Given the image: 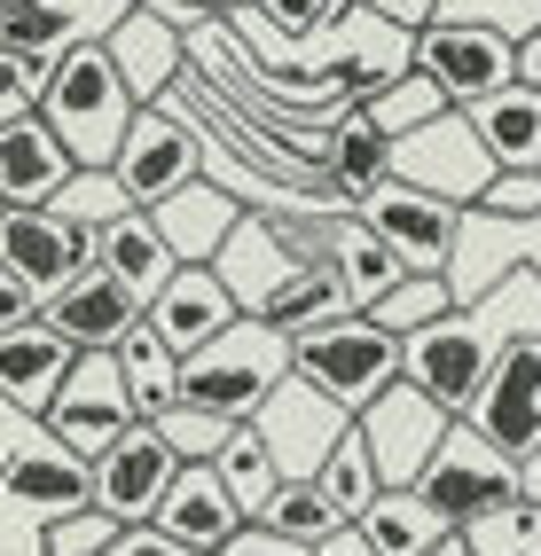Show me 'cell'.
Returning <instances> with one entry per match:
<instances>
[{
	"mask_svg": "<svg viewBox=\"0 0 541 556\" xmlns=\"http://www.w3.org/2000/svg\"><path fill=\"white\" fill-rule=\"evenodd\" d=\"M32 110H40L48 134H55L87 173H111L141 102H134V87H126V71L111 63V48H102V40H79V48H63V55L40 71V102H32Z\"/></svg>",
	"mask_w": 541,
	"mask_h": 556,
	"instance_id": "6da1fadb",
	"label": "cell"
},
{
	"mask_svg": "<svg viewBox=\"0 0 541 556\" xmlns=\"http://www.w3.org/2000/svg\"><path fill=\"white\" fill-rule=\"evenodd\" d=\"M282 377H291V338L267 329L260 314H236L212 345H197L180 361V400L204 407V416H221V424H251L260 400Z\"/></svg>",
	"mask_w": 541,
	"mask_h": 556,
	"instance_id": "7a4b0ae2",
	"label": "cell"
},
{
	"mask_svg": "<svg viewBox=\"0 0 541 556\" xmlns=\"http://www.w3.org/2000/svg\"><path fill=\"white\" fill-rule=\"evenodd\" d=\"M502 345L511 338L494 329L487 306H448L440 321H424V329L401 338V384H416L424 400H440L448 416H463V407L479 400V384H487V368H494Z\"/></svg>",
	"mask_w": 541,
	"mask_h": 556,
	"instance_id": "3957f363",
	"label": "cell"
},
{
	"mask_svg": "<svg viewBox=\"0 0 541 556\" xmlns=\"http://www.w3.org/2000/svg\"><path fill=\"white\" fill-rule=\"evenodd\" d=\"M291 368L306 384H322L345 416H361L385 384H401V338L377 329L369 314H330L291 338Z\"/></svg>",
	"mask_w": 541,
	"mask_h": 556,
	"instance_id": "277c9868",
	"label": "cell"
},
{
	"mask_svg": "<svg viewBox=\"0 0 541 556\" xmlns=\"http://www.w3.org/2000/svg\"><path fill=\"white\" fill-rule=\"evenodd\" d=\"M408 494L440 517L448 533H471L479 517H494V509L518 502V463H502L471 424H448V439L431 447V463L416 470Z\"/></svg>",
	"mask_w": 541,
	"mask_h": 556,
	"instance_id": "5b68a950",
	"label": "cell"
},
{
	"mask_svg": "<svg viewBox=\"0 0 541 556\" xmlns=\"http://www.w3.org/2000/svg\"><path fill=\"white\" fill-rule=\"evenodd\" d=\"M408 63L463 110V102H479V94L518 79V40H511V31H494V24H471V16H431L416 31Z\"/></svg>",
	"mask_w": 541,
	"mask_h": 556,
	"instance_id": "8992f818",
	"label": "cell"
},
{
	"mask_svg": "<svg viewBox=\"0 0 541 556\" xmlns=\"http://www.w3.org/2000/svg\"><path fill=\"white\" fill-rule=\"evenodd\" d=\"M111 180H118V197H126L134 212L165 204L173 189L204 180V134H197L189 118H180V110L141 102V110H134V126H126V150H118Z\"/></svg>",
	"mask_w": 541,
	"mask_h": 556,
	"instance_id": "52a82bcc",
	"label": "cell"
},
{
	"mask_svg": "<svg viewBox=\"0 0 541 556\" xmlns=\"http://www.w3.org/2000/svg\"><path fill=\"white\" fill-rule=\"evenodd\" d=\"M494 173L502 165L487 157V141L471 134L463 110H448V118H431V126L392 141V180H408V189H424V197H448L455 212H471Z\"/></svg>",
	"mask_w": 541,
	"mask_h": 556,
	"instance_id": "ba28073f",
	"label": "cell"
},
{
	"mask_svg": "<svg viewBox=\"0 0 541 556\" xmlns=\"http://www.w3.org/2000/svg\"><path fill=\"white\" fill-rule=\"evenodd\" d=\"M455 424H471L502 463H526L541 447V338H511L494 353L479 400L463 407Z\"/></svg>",
	"mask_w": 541,
	"mask_h": 556,
	"instance_id": "9c48e42d",
	"label": "cell"
},
{
	"mask_svg": "<svg viewBox=\"0 0 541 556\" xmlns=\"http://www.w3.org/2000/svg\"><path fill=\"white\" fill-rule=\"evenodd\" d=\"M345 424H353V416H345V407L322 392V384H306L299 368L260 400V416H251V431H260V447L275 455L282 478H314L322 455H330L338 439H345Z\"/></svg>",
	"mask_w": 541,
	"mask_h": 556,
	"instance_id": "30bf717a",
	"label": "cell"
},
{
	"mask_svg": "<svg viewBox=\"0 0 541 556\" xmlns=\"http://www.w3.org/2000/svg\"><path fill=\"white\" fill-rule=\"evenodd\" d=\"M0 267H9L32 299L63 290L71 275L95 267V228L71 219L55 204H24V212H0Z\"/></svg>",
	"mask_w": 541,
	"mask_h": 556,
	"instance_id": "8fae6325",
	"label": "cell"
},
{
	"mask_svg": "<svg viewBox=\"0 0 541 556\" xmlns=\"http://www.w3.org/2000/svg\"><path fill=\"white\" fill-rule=\"evenodd\" d=\"M353 219L401 251L408 275H448V251H455V228H463V212L448 197H424L408 180H377V189L353 204Z\"/></svg>",
	"mask_w": 541,
	"mask_h": 556,
	"instance_id": "7c38bea8",
	"label": "cell"
},
{
	"mask_svg": "<svg viewBox=\"0 0 541 556\" xmlns=\"http://www.w3.org/2000/svg\"><path fill=\"white\" fill-rule=\"evenodd\" d=\"M173 470H180L173 439H165L158 424H126L111 447L87 463V478H95V509H111L118 526H150V509L165 502Z\"/></svg>",
	"mask_w": 541,
	"mask_h": 556,
	"instance_id": "4fadbf2b",
	"label": "cell"
},
{
	"mask_svg": "<svg viewBox=\"0 0 541 556\" xmlns=\"http://www.w3.org/2000/svg\"><path fill=\"white\" fill-rule=\"evenodd\" d=\"M48 424H55L63 447H71V455H87V463L111 447L126 424H134L111 345H87L79 361H71V377H63V384H55V400H48Z\"/></svg>",
	"mask_w": 541,
	"mask_h": 556,
	"instance_id": "5bb4252c",
	"label": "cell"
},
{
	"mask_svg": "<svg viewBox=\"0 0 541 556\" xmlns=\"http://www.w3.org/2000/svg\"><path fill=\"white\" fill-rule=\"evenodd\" d=\"M361 439H369V455H377V478L385 486H416V470L431 463V447L448 439V407L440 400H424L416 384H385L369 407H361Z\"/></svg>",
	"mask_w": 541,
	"mask_h": 556,
	"instance_id": "9a60e30c",
	"label": "cell"
},
{
	"mask_svg": "<svg viewBox=\"0 0 541 556\" xmlns=\"http://www.w3.org/2000/svg\"><path fill=\"white\" fill-rule=\"evenodd\" d=\"M502 275H541V212H533V219L463 212L455 251H448V290H455V306L487 299Z\"/></svg>",
	"mask_w": 541,
	"mask_h": 556,
	"instance_id": "2e32d148",
	"label": "cell"
},
{
	"mask_svg": "<svg viewBox=\"0 0 541 556\" xmlns=\"http://www.w3.org/2000/svg\"><path fill=\"white\" fill-rule=\"evenodd\" d=\"M236 314H243V306H236V290L212 275V267H173V275L150 290V306H141V321H150L158 338L173 345V361H189L197 345H212Z\"/></svg>",
	"mask_w": 541,
	"mask_h": 556,
	"instance_id": "e0dca14e",
	"label": "cell"
},
{
	"mask_svg": "<svg viewBox=\"0 0 541 556\" xmlns=\"http://www.w3.org/2000/svg\"><path fill=\"white\" fill-rule=\"evenodd\" d=\"M71 173H79V157H71L63 141L48 134L40 110H24V118L0 126V212L55 204V197L71 189Z\"/></svg>",
	"mask_w": 541,
	"mask_h": 556,
	"instance_id": "ac0fdd59",
	"label": "cell"
},
{
	"mask_svg": "<svg viewBox=\"0 0 541 556\" xmlns=\"http://www.w3.org/2000/svg\"><path fill=\"white\" fill-rule=\"evenodd\" d=\"M71 361H79V345H71L63 329H48V314L0 329V400L24 407V416H48V400L71 377Z\"/></svg>",
	"mask_w": 541,
	"mask_h": 556,
	"instance_id": "d6986e66",
	"label": "cell"
},
{
	"mask_svg": "<svg viewBox=\"0 0 541 556\" xmlns=\"http://www.w3.org/2000/svg\"><path fill=\"white\" fill-rule=\"evenodd\" d=\"M150 526H158L165 541H180V548L212 556V548L243 526V509L228 502V486H221V470H212V463H180L173 486H165V502L150 509Z\"/></svg>",
	"mask_w": 541,
	"mask_h": 556,
	"instance_id": "ffe728a7",
	"label": "cell"
},
{
	"mask_svg": "<svg viewBox=\"0 0 541 556\" xmlns=\"http://www.w3.org/2000/svg\"><path fill=\"white\" fill-rule=\"evenodd\" d=\"M40 314H48V329H63L71 345H118L126 329L141 321V299L118 282V275H102V267H87V275H71L63 290H48L40 299Z\"/></svg>",
	"mask_w": 541,
	"mask_h": 556,
	"instance_id": "44dd1931",
	"label": "cell"
},
{
	"mask_svg": "<svg viewBox=\"0 0 541 556\" xmlns=\"http://www.w3.org/2000/svg\"><path fill=\"white\" fill-rule=\"evenodd\" d=\"M150 219H158V236L173 251V267H212L228 228L243 219V204L221 189V180H189V189H173L165 204H150Z\"/></svg>",
	"mask_w": 541,
	"mask_h": 556,
	"instance_id": "7402d4cb",
	"label": "cell"
},
{
	"mask_svg": "<svg viewBox=\"0 0 541 556\" xmlns=\"http://www.w3.org/2000/svg\"><path fill=\"white\" fill-rule=\"evenodd\" d=\"M0 494L32 517H71V509L95 502V478H87V455H71L63 439H48V447H24V455L0 463Z\"/></svg>",
	"mask_w": 541,
	"mask_h": 556,
	"instance_id": "603a6c76",
	"label": "cell"
},
{
	"mask_svg": "<svg viewBox=\"0 0 541 556\" xmlns=\"http://www.w3.org/2000/svg\"><path fill=\"white\" fill-rule=\"evenodd\" d=\"M291 267H306V258L282 243V228H275L267 212H243L236 228H228V243H221V258H212V275L236 290V306H243V314H260V306H267V290L291 275Z\"/></svg>",
	"mask_w": 541,
	"mask_h": 556,
	"instance_id": "cb8c5ba5",
	"label": "cell"
},
{
	"mask_svg": "<svg viewBox=\"0 0 541 556\" xmlns=\"http://www.w3.org/2000/svg\"><path fill=\"white\" fill-rule=\"evenodd\" d=\"M463 118H471V134L487 141V157L502 173H533L541 165V87L511 79V87H494L479 102H463Z\"/></svg>",
	"mask_w": 541,
	"mask_h": 556,
	"instance_id": "d4e9b609",
	"label": "cell"
},
{
	"mask_svg": "<svg viewBox=\"0 0 541 556\" xmlns=\"http://www.w3.org/2000/svg\"><path fill=\"white\" fill-rule=\"evenodd\" d=\"M322 180L345 197V204H361L377 189V180H392V134L369 118V110H338L330 118V134H322Z\"/></svg>",
	"mask_w": 541,
	"mask_h": 556,
	"instance_id": "484cf974",
	"label": "cell"
},
{
	"mask_svg": "<svg viewBox=\"0 0 541 556\" xmlns=\"http://www.w3.org/2000/svg\"><path fill=\"white\" fill-rule=\"evenodd\" d=\"M111 361H118V384H126L134 424H165L173 400H180V361H173V345L158 338L150 321H134L126 338L111 345Z\"/></svg>",
	"mask_w": 541,
	"mask_h": 556,
	"instance_id": "4316f807",
	"label": "cell"
},
{
	"mask_svg": "<svg viewBox=\"0 0 541 556\" xmlns=\"http://www.w3.org/2000/svg\"><path fill=\"white\" fill-rule=\"evenodd\" d=\"M95 267L118 275L134 299L150 306V290L173 275V251H165V236H158L150 212H118V219H102V228H95Z\"/></svg>",
	"mask_w": 541,
	"mask_h": 556,
	"instance_id": "83f0119b",
	"label": "cell"
},
{
	"mask_svg": "<svg viewBox=\"0 0 541 556\" xmlns=\"http://www.w3.org/2000/svg\"><path fill=\"white\" fill-rule=\"evenodd\" d=\"M111 63L126 71L134 102H158V94L180 79V31H173V24H158L150 9H134V24H126V31H111Z\"/></svg>",
	"mask_w": 541,
	"mask_h": 556,
	"instance_id": "f1b7e54d",
	"label": "cell"
},
{
	"mask_svg": "<svg viewBox=\"0 0 541 556\" xmlns=\"http://www.w3.org/2000/svg\"><path fill=\"white\" fill-rule=\"evenodd\" d=\"M353 533L369 541L377 556H424V548L440 541L448 526H440V517H431V509H424V502H416L408 486H385V494H377L369 509L353 517Z\"/></svg>",
	"mask_w": 541,
	"mask_h": 556,
	"instance_id": "f546056e",
	"label": "cell"
},
{
	"mask_svg": "<svg viewBox=\"0 0 541 556\" xmlns=\"http://www.w3.org/2000/svg\"><path fill=\"white\" fill-rule=\"evenodd\" d=\"M330 314H353L330 267H291V275L267 290V306H260V321H267V329H282V338H299V329L330 321Z\"/></svg>",
	"mask_w": 541,
	"mask_h": 556,
	"instance_id": "4dcf8cb0",
	"label": "cell"
},
{
	"mask_svg": "<svg viewBox=\"0 0 541 556\" xmlns=\"http://www.w3.org/2000/svg\"><path fill=\"white\" fill-rule=\"evenodd\" d=\"M314 486L330 494V509L345 517V526H353V517H361V509H369V502L385 494V478H377V455H369V439H361V424H345V439H338L330 455H322Z\"/></svg>",
	"mask_w": 541,
	"mask_h": 556,
	"instance_id": "1f68e13d",
	"label": "cell"
},
{
	"mask_svg": "<svg viewBox=\"0 0 541 556\" xmlns=\"http://www.w3.org/2000/svg\"><path fill=\"white\" fill-rule=\"evenodd\" d=\"M212 470H221V486H228V502L243 509V526L267 509V494L282 486V470H275V455L260 447V431L251 424H236L228 439H221V455H212Z\"/></svg>",
	"mask_w": 541,
	"mask_h": 556,
	"instance_id": "d6a6232c",
	"label": "cell"
},
{
	"mask_svg": "<svg viewBox=\"0 0 541 556\" xmlns=\"http://www.w3.org/2000/svg\"><path fill=\"white\" fill-rule=\"evenodd\" d=\"M251 526H267V533H282V541H299V548H314V541H330L345 517L330 509V494L314 486V478H282V486L267 494V509L251 517Z\"/></svg>",
	"mask_w": 541,
	"mask_h": 556,
	"instance_id": "836d02e7",
	"label": "cell"
},
{
	"mask_svg": "<svg viewBox=\"0 0 541 556\" xmlns=\"http://www.w3.org/2000/svg\"><path fill=\"white\" fill-rule=\"evenodd\" d=\"M0 48H9V55H24L32 71H48L63 48H79V24H71V9H63V0H24V9H9V16H0Z\"/></svg>",
	"mask_w": 541,
	"mask_h": 556,
	"instance_id": "e575fe53",
	"label": "cell"
},
{
	"mask_svg": "<svg viewBox=\"0 0 541 556\" xmlns=\"http://www.w3.org/2000/svg\"><path fill=\"white\" fill-rule=\"evenodd\" d=\"M361 110H369V118H377L392 141H401V134H416V126H431V118H448L455 102H448V94H440V87H431L424 71L408 63V71H392L385 87H369V94H361Z\"/></svg>",
	"mask_w": 541,
	"mask_h": 556,
	"instance_id": "d590c367",
	"label": "cell"
},
{
	"mask_svg": "<svg viewBox=\"0 0 541 556\" xmlns=\"http://www.w3.org/2000/svg\"><path fill=\"white\" fill-rule=\"evenodd\" d=\"M455 306V290H448V275H401L385 290V299L369 306V321L377 329H392V338H408V329H424V321H440Z\"/></svg>",
	"mask_w": 541,
	"mask_h": 556,
	"instance_id": "8d00e7d4",
	"label": "cell"
},
{
	"mask_svg": "<svg viewBox=\"0 0 541 556\" xmlns=\"http://www.w3.org/2000/svg\"><path fill=\"white\" fill-rule=\"evenodd\" d=\"M126 526H118V517L111 509H71V517H48V533H40V556H102V548H111Z\"/></svg>",
	"mask_w": 541,
	"mask_h": 556,
	"instance_id": "74e56055",
	"label": "cell"
},
{
	"mask_svg": "<svg viewBox=\"0 0 541 556\" xmlns=\"http://www.w3.org/2000/svg\"><path fill=\"white\" fill-rule=\"evenodd\" d=\"M533 533H541V509H533V502L518 494L511 509L479 517V526L463 533V541H471V556H526V548H533Z\"/></svg>",
	"mask_w": 541,
	"mask_h": 556,
	"instance_id": "f35d334b",
	"label": "cell"
},
{
	"mask_svg": "<svg viewBox=\"0 0 541 556\" xmlns=\"http://www.w3.org/2000/svg\"><path fill=\"white\" fill-rule=\"evenodd\" d=\"M158 431L173 439V455H180V463H212V455H221V439H228L236 424L204 416V407H189V400H173V416H165Z\"/></svg>",
	"mask_w": 541,
	"mask_h": 556,
	"instance_id": "ab89813d",
	"label": "cell"
},
{
	"mask_svg": "<svg viewBox=\"0 0 541 556\" xmlns=\"http://www.w3.org/2000/svg\"><path fill=\"white\" fill-rule=\"evenodd\" d=\"M345 9H353V0H260L251 16H267L282 40H322V31H338Z\"/></svg>",
	"mask_w": 541,
	"mask_h": 556,
	"instance_id": "60d3db41",
	"label": "cell"
},
{
	"mask_svg": "<svg viewBox=\"0 0 541 556\" xmlns=\"http://www.w3.org/2000/svg\"><path fill=\"white\" fill-rule=\"evenodd\" d=\"M55 212H71V219H87V228H102V219H118V212H134L126 197H118V180L111 173H71V189L55 197Z\"/></svg>",
	"mask_w": 541,
	"mask_h": 556,
	"instance_id": "b9f144b4",
	"label": "cell"
},
{
	"mask_svg": "<svg viewBox=\"0 0 541 556\" xmlns=\"http://www.w3.org/2000/svg\"><path fill=\"white\" fill-rule=\"evenodd\" d=\"M471 212H494V219H533L541 212V173H494L487 197Z\"/></svg>",
	"mask_w": 541,
	"mask_h": 556,
	"instance_id": "7bdbcfd3",
	"label": "cell"
},
{
	"mask_svg": "<svg viewBox=\"0 0 541 556\" xmlns=\"http://www.w3.org/2000/svg\"><path fill=\"white\" fill-rule=\"evenodd\" d=\"M141 9H150L158 24H173L180 40H189V31H212V24H228V16H236L228 0H141Z\"/></svg>",
	"mask_w": 541,
	"mask_h": 556,
	"instance_id": "ee69618b",
	"label": "cell"
},
{
	"mask_svg": "<svg viewBox=\"0 0 541 556\" xmlns=\"http://www.w3.org/2000/svg\"><path fill=\"white\" fill-rule=\"evenodd\" d=\"M32 102H40V71H32L24 55H9V48H0V126H9V118H24Z\"/></svg>",
	"mask_w": 541,
	"mask_h": 556,
	"instance_id": "f6af8a7d",
	"label": "cell"
},
{
	"mask_svg": "<svg viewBox=\"0 0 541 556\" xmlns=\"http://www.w3.org/2000/svg\"><path fill=\"white\" fill-rule=\"evenodd\" d=\"M212 556H306L299 541H282V533H267V526H236Z\"/></svg>",
	"mask_w": 541,
	"mask_h": 556,
	"instance_id": "bcb514c9",
	"label": "cell"
},
{
	"mask_svg": "<svg viewBox=\"0 0 541 556\" xmlns=\"http://www.w3.org/2000/svg\"><path fill=\"white\" fill-rule=\"evenodd\" d=\"M369 16H385V24H401V31H424L431 16H448V0H361Z\"/></svg>",
	"mask_w": 541,
	"mask_h": 556,
	"instance_id": "7dc6e473",
	"label": "cell"
},
{
	"mask_svg": "<svg viewBox=\"0 0 541 556\" xmlns=\"http://www.w3.org/2000/svg\"><path fill=\"white\" fill-rule=\"evenodd\" d=\"M102 556H197V548H180V541H165L158 526H126L111 548H102Z\"/></svg>",
	"mask_w": 541,
	"mask_h": 556,
	"instance_id": "c3c4849f",
	"label": "cell"
},
{
	"mask_svg": "<svg viewBox=\"0 0 541 556\" xmlns=\"http://www.w3.org/2000/svg\"><path fill=\"white\" fill-rule=\"evenodd\" d=\"M32 314H40V299H32V290L0 267V329H16V321H32Z\"/></svg>",
	"mask_w": 541,
	"mask_h": 556,
	"instance_id": "681fc988",
	"label": "cell"
},
{
	"mask_svg": "<svg viewBox=\"0 0 541 556\" xmlns=\"http://www.w3.org/2000/svg\"><path fill=\"white\" fill-rule=\"evenodd\" d=\"M306 556H377V548H369V541H361V533H353V526H338V533H330V541H314V548H306Z\"/></svg>",
	"mask_w": 541,
	"mask_h": 556,
	"instance_id": "f907efd6",
	"label": "cell"
},
{
	"mask_svg": "<svg viewBox=\"0 0 541 556\" xmlns=\"http://www.w3.org/2000/svg\"><path fill=\"white\" fill-rule=\"evenodd\" d=\"M518 79H526V87H541V24L518 40Z\"/></svg>",
	"mask_w": 541,
	"mask_h": 556,
	"instance_id": "816d5d0a",
	"label": "cell"
},
{
	"mask_svg": "<svg viewBox=\"0 0 541 556\" xmlns=\"http://www.w3.org/2000/svg\"><path fill=\"white\" fill-rule=\"evenodd\" d=\"M518 494H526V502H533V509H541V447H533V455H526V463H518Z\"/></svg>",
	"mask_w": 541,
	"mask_h": 556,
	"instance_id": "f5cc1de1",
	"label": "cell"
},
{
	"mask_svg": "<svg viewBox=\"0 0 541 556\" xmlns=\"http://www.w3.org/2000/svg\"><path fill=\"white\" fill-rule=\"evenodd\" d=\"M424 556H471V541H463V533H440V541H431Z\"/></svg>",
	"mask_w": 541,
	"mask_h": 556,
	"instance_id": "db71d44e",
	"label": "cell"
},
{
	"mask_svg": "<svg viewBox=\"0 0 541 556\" xmlns=\"http://www.w3.org/2000/svg\"><path fill=\"white\" fill-rule=\"evenodd\" d=\"M102 9H141V0H102Z\"/></svg>",
	"mask_w": 541,
	"mask_h": 556,
	"instance_id": "11a10c76",
	"label": "cell"
},
{
	"mask_svg": "<svg viewBox=\"0 0 541 556\" xmlns=\"http://www.w3.org/2000/svg\"><path fill=\"white\" fill-rule=\"evenodd\" d=\"M9 9H24V0H0V16H9Z\"/></svg>",
	"mask_w": 541,
	"mask_h": 556,
	"instance_id": "9f6ffc18",
	"label": "cell"
},
{
	"mask_svg": "<svg viewBox=\"0 0 541 556\" xmlns=\"http://www.w3.org/2000/svg\"><path fill=\"white\" fill-rule=\"evenodd\" d=\"M228 9H260V0H228Z\"/></svg>",
	"mask_w": 541,
	"mask_h": 556,
	"instance_id": "6f0895ef",
	"label": "cell"
},
{
	"mask_svg": "<svg viewBox=\"0 0 541 556\" xmlns=\"http://www.w3.org/2000/svg\"><path fill=\"white\" fill-rule=\"evenodd\" d=\"M0 463H9V455H0Z\"/></svg>",
	"mask_w": 541,
	"mask_h": 556,
	"instance_id": "680465c9",
	"label": "cell"
},
{
	"mask_svg": "<svg viewBox=\"0 0 541 556\" xmlns=\"http://www.w3.org/2000/svg\"><path fill=\"white\" fill-rule=\"evenodd\" d=\"M533 173H541V165H533Z\"/></svg>",
	"mask_w": 541,
	"mask_h": 556,
	"instance_id": "91938a15",
	"label": "cell"
}]
</instances>
